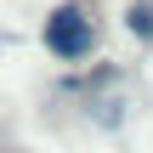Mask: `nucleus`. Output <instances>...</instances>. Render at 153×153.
I'll use <instances>...</instances> for the list:
<instances>
[{"mask_svg": "<svg viewBox=\"0 0 153 153\" xmlns=\"http://www.w3.org/2000/svg\"><path fill=\"white\" fill-rule=\"evenodd\" d=\"M125 28H131L136 40H153V0H136V6L125 11Z\"/></svg>", "mask_w": 153, "mask_h": 153, "instance_id": "obj_2", "label": "nucleus"}, {"mask_svg": "<svg viewBox=\"0 0 153 153\" xmlns=\"http://www.w3.org/2000/svg\"><path fill=\"white\" fill-rule=\"evenodd\" d=\"M45 51L57 62H85L97 51V17L85 6H57L45 17Z\"/></svg>", "mask_w": 153, "mask_h": 153, "instance_id": "obj_1", "label": "nucleus"}]
</instances>
